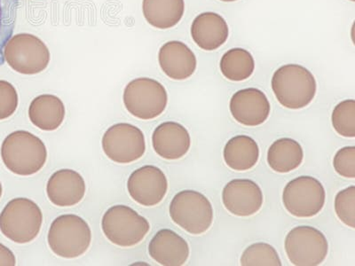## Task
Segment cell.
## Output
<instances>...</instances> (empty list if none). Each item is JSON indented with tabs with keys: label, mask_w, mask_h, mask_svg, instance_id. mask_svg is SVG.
Returning a JSON list of instances; mask_svg holds the SVG:
<instances>
[{
	"label": "cell",
	"mask_w": 355,
	"mask_h": 266,
	"mask_svg": "<svg viewBox=\"0 0 355 266\" xmlns=\"http://www.w3.org/2000/svg\"><path fill=\"white\" fill-rule=\"evenodd\" d=\"M1 158L10 172L20 176H31L43 169L47 159L46 145L39 137L27 131L10 133L1 145Z\"/></svg>",
	"instance_id": "6da1fadb"
},
{
	"label": "cell",
	"mask_w": 355,
	"mask_h": 266,
	"mask_svg": "<svg viewBox=\"0 0 355 266\" xmlns=\"http://www.w3.org/2000/svg\"><path fill=\"white\" fill-rule=\"evenodd\" d=\"M272 90L279 103L290 109H301L315 99L317 84L315 77L305 66L286 64L272 75Z\"/></svg>",
	"instance_id": "7a4b0ae2"
},
{
	"label": "cell",
	"mask_w": 355,
	"mask_h": 266,
	"mask_svg": "<svg viewBox=\"0 0 355 266\" xmlns=\"http://www.w3.org/2000/svg\"><path fill=\"white\" fill-rule=\"evenodd\" d=\"M42 223L40 208L27 198L11 200L0 213V231L15 243L33 242L39 236Z\"/></svg>",
	"instance_id": "3957f363"
},
{
	"label": "cell",
	"mask_w": 355,
	"mask_h": 266,
	"mask_svg": "<svg viewBox=\"0 0 355 266\" xmlns=\"http://www.w3.org/2000/svg\"><path fill=\"white\" fill-rule=\"evenodd\" d=\"M47 240L56 256L67 259L77 258L83 256L90 247V227L77 215H62L51 224Z\"/></svg>",
	"instance_id": "277c9868"
},
{
	"label": "cell",
	"mask_w": 355,
	"mask_h": 266,
	"mask_svg": "<svg viewBox=\"0 0 355 266\" xmlns=\"http://www.w3.org/2000/svg\"><path fill=\"white\" fill-rule=\"evenodd\" d=\"M101 227L110 242L123 248L137 245L150 230V222L125 205L110 208L104 214Z\"/></svg>",
	"instance_id": "5b68a950"
},
{
	"label": "cell",
	"mask_w": 355,
	"mask_h": 266,
	"mask_svg": "<svg viewBox=\"0 0 355 266\" xmlns=\"http://www.w3.org/2000/svg\"><path fill=\"white\" fill-rule=\"evenodd\" d=\"M172 220L190 234L198 236L210 229L214 222V208L201 193L184 190L174 196L170 204Z\"/></svg>",
	"instance_id": "8992f818"
},
{
	"label": "cell",
	"mask_w": 355,
	"mask_h": 266,
	"mask_svg": "<svg viewBox=\"0 0 355 266\" xmlns=\"http://www.w3.org/2000/svg\"><path fill=\"white\" fill-rule=\"evenodd\" d=\"M123 104L133 116L152 120L162 115L168 103L166 89L159 82L148 78H136L126 85Z\"/></svg>",
	"instance_id": "52a82bcc"
},
{
	"label": "cell",
	"mask_w": 355,
	"mask_h": 266,
	"mask_svg": "<svg viewBox=\"0 0 355 266\" xmlns=\"http://www.w3.org/2000/svg\"><path fill=\"white\" fill-rule=\"evenodd\" d=\"M4 58L15 71L24 75H36L49 66L51 59L46 44L33 34L12 36L4 48Z\"/></svg>",
	"instance_id": "ba28073f"
},
{
	"label": "cell",
	"mask_w": 355,
	"mask_h": 266,
	"mask_svg": "<svg viewBox=\"0 0 355 266\" xmlns=\"http://www.w3.org/2000/svg\"><path fill=\"white\" fill-rule=\"evenodd\" d=\"M325 200V189L315 177H296L284 189V208L294 217L307 218L316 216L322 211Z\"/></svg>",
	"instance_id": "9c48e42d"
},
{
	"label": "cell",
	"mask_w": 355,
	"mask_h": 266,
	"mask_svg": "<svg viewBox=\"0 0 355 266\" xmlns=\"http://www.w3.org/2000/svg\"><path fill=\"white\" fill-rule=\"evenodd\" d=\"M288 260L296 266H316L327 258L329 243L321 231L312 227H297L285 238Z\"/></svg>",
	"instance_id": "30bf717a"
},
{
	"label": "cell",
	"mask_w": 355,
	"mask_h": 266,
	"mask_svg": "<svg viewBox=\"0 0 355 266\" xmlns=\"http://www.w3.org/2000/svg\"><path fill=\"white\" fill-rule=\"evenodd\" d=\"M104 153L116 163H131L144 157L145 136L131 123H120L111 126L103 137Z\"/></svg>",
	"instance_id": "8fae6325"
},
{
	"label": "cell",
	"mask_w": 355,
	"mask_h": 266,
	"mask_svg": "<svg viewBox=\"0 0 355 266\" xmlns=\"http://www.w3.org/2000/svg\"><path fill=\"white\" fill-rule=\"evenodd\" d=\"M130 196L145 207L159 204L168 190L166 176L159 168L146 166L135 170L129 177Z\"/></svg>",
	"instance_id": "7c38bea8"
},
{
	"label": "cell",
	"mask_w": 355,
	"mask_h": 266,
	"mask_svg": "<svg viewBox=\"0 0 355 266\" xmlns=\"http://www.w3.org/2000/svg\"><path fill=\"white\" fill-rule=\"evenodd\" d=\"M222 202L231 214L252 216L261 210L264 197L259 186L250 179H233L224 186Z\"/></svg>",
	"instance_id": "4fadbf2b"
},
{
	"label": "cell",
	"mask_w": 355,
	"mask_h": 266,
	"mask_svg": "<svg viewBox=\"0 0 355 266\" xmlns=\"http://www.w3.org/2000/svg\"><path fill=\"white\" fill-rule=\"evenodd\" d=\"M230 109L236 122L254 127L266 121L270 115L271 106L266 95L259 89L246 88L234 93Z\"/></svg>",
	"instance_id": "5bb4252c"
},
{
	"label": "cell",
	"mask_w": 355,
	"mask_h": 266,
	"mask_svg": "<svg viewBox=\"0 0 355 266\" xmlns=\"http://www.w3.org/2000/svg\"><path fill=\"white\" fill-rule=\"evenodd\" d=\"M162 71L173 80H185L194 74L198 60L191 49L180 41H169L158 53Z\"/></svg>",
	"instance_id": "9a60e30c"
},
{
	"label": "cell",
	"mask_w": 355,
	"mask_h": 266,
	"mask_svg": "<svg viewBox=\"0 0 355 266\" xmlns=\"http://www.w3.org/2000/svg\"><path fill=\"white\" fill-rule=\"evenodd\" d=\"M153 148L159 157L166 160H178L185 157L191 145L188 130L176 122L161 123L152 135Z\"/></svg>",
	"instance_id": "2e32d148"
},
{
	"label": "cell",
	"mask_w": 355,
	"mask_h": 266,
	"mask_svg": "<svg viewBox=\"0 0 355 266\" xmlns=\"http://www.w3.org/2000/svg\"><path fill=\"white\" fill-rule=\"evenodd\" d=\"M46 194L50 202L58 207L77 205L85 194L83 177L73 170H57L47 182Z\"/></svg>",
	"instance_id": "e0dca14e"
},
{
	"label": "cell",
	"mask_w": 355,
	"mask_h": 266,
	"mask_svg": "<svg viewBox=\"0 0 355 266\" xmlns=\"http://www.w3.org/2000/svg\"><path fill=\"white\" fill-rule=\"evenodd\" d=\"M152 259L164 266H180L186 264L190 254L188 242L170 229L158 231L148 245Z\"/></svg>",
	"instance_id": "ac0fdd59"
},
{
	"label": "cell",
	"mask_w": 355,
	"mask_h": 266,
	"mask_svg": "<svg viewBox=\"0 0 355 266\" xmlns=\"http://www.w3.org/2000/svg\"><path fill=\"white\" fill-rule=\"evenodd\" d=\"M230 36L226 20L214 12H202L191 25V37L196 46L205 51H214L223 46Z\"/></svg>",
	"instance_id": "d6986e66"
},
{
	"label": "cell",
	"mask_w": 355,
	"mask_h": 266,
	"mask_svg": "<svg viewBox=\"0 0 355 266\" xmlns=\"http://www.w3.org/2000/svg\"><path fill=\"white\" fill-rule=\"evenodd\" d=\"M65 106L60 98L42 94L35 98L28 107V117L36 127L42 131H55L65 118Z\"/></svg>",
	"instance_id": "ffe728a7"
},
{
	"label": "cell",
	"mask_w": 355,
	"mask_h": 266,
	"mask_svg": "<svg viewBox=\"0 0 355 266\" xmlns=\"http://www.w3.org/2000/svg\"><path fill=\"white\" fill-rule=\"evenodd\" d=\"M223 157L227 166L236 172H245L254 167L259 158V148L255 139L237 135L225 145Z\"/></svg>",
	"instance_id": "44dd1931"
},
{
	"label": "cell",
	"mask_w": 355,
	"mask_h": 266,
	"mask_svg": "<svg viewBox=\"0 0 355 266\" xmlns=\"http://www.w3.org/2000/svg\"><path fill=\"white\" fill-rule=\"evenodd\" d=\"M142 11L146 21L157 28L176 26L185 12L184 0H144Z\"/></svg>",
	"instance_id": "7402d4cb"
},
{
	"label": "cell",
	"mask_w": 355,
	"mask_h": 266,
	"mask_svg": "<svg viewBox=\"0 0 355 266\" xmlns=\"http://www.w3.org/2000/svg\"><path fill=\"white\" fill-rule=\"evenodd\" d=\"M304 151L299 142L290 138L277 139L269 148L268 163L272 170L288 173L300 166Z\"/></svg>",
	"instance_id": "603a6c76"
},
{
	"label": "cell",
	"mask_w": 355,
	"mask_h": 266,
	"mask_svg": "<svg viewBox=\"0 0 355 266\" xmlns=\"http://www.w3.org/2000/svg\"><path fill=\"white\" fill-rule=\"evenodd\" d=\"M220 68L222 75L228 80L241 82L252 77L255 61L249 51L232 48L221 57Z\"/></svg>",
	"instance_id": "cb8c5ba5"
},
{
	"label": "cell",
	"mask_w": 355,
	"mask_h": 266,
	"mask_svg": "<svg viewBox=\"0 0 355 266\" xmlns=\"http://www.w3.org/2000/svg\"><path fill=\"white\" fill-rule=\"evenodd\" d=\"M243 266H281L282 261L277 250L270 244L258 242L244 250L241 256Z\"/></svg>",
	"instance_id": "d4e9b609"
},
{
	"label": "cell",
	"mask_w": 355,
	"mask_h": 266,
	"mask_svg": "<svg viewBox=\"0 0 355 266\" xmlns=\"http://www.w3.org/2000/svg\"><path fill=\"white\" fill-rule=\"evenodd\" d=\"M19 0H0V66L4 64V48L14 34Z\"/></svg>",
	"instance_id": "484cf974"
},
{
	"label": "cell",
	"mask_w": 355,
	"mask_h": 266,
	"mask_svg": "<svg viewBox=\"0 0 355 266\" xmlns=\"http://www.w3.org/2000/svg\"><path fill=\"white\" fill-rule=\"evenodd\" d=\"M333 128L339 135L345 138L355 137V101L345 100L333 109L331 116Z\"/></svg>",
	"instance_id": "4316f807"
},
{
	"label": "cell",
	"mask_w": 355,
	"mask_h": 266,
	"mask_svg": "<svg viewBox=\"0 0 355 266\" xmlns=\"http://www.w3.org/2000/svg\"><path fill=\"white\" fill-rule=\"evenodd\" d=\"M335 211L345 226L355 227V186L342 190L335 198Z\"/></svg>",
	"instance_id": "83f0119b"
},
{
	"label": "cell",
	"mask_w": 355,
	"mask_h": 266,
	"mask_svg": "<svg viewBox=\"0 0 355 266\" xmlns=\"http://www.w3.org/2000/svg\"><path fill=\"white\" fill-rule=\"evenodd\" d=\"M17 89L8 81L0 80V121L14 115L18 107Z\"/></svg>",
	"instance_id": "f1b7e54d"
},
{
	"label": "cell",
	"mask_w": 355,
	"mask_h": 266,
	"mask_svg": "<svg viewBox=\"0 0 355 266\" xmlns=\"http://www.w3.org/2000/svg\"><path fill=\"white\" fill-rule=\"evenodd\" d=\"M333 166L336 172L347 179L355 177V147H345L335 154Z\"/></svg>",
	"instance_id": "f546056e"
},
{
	"label": "cell",
	"mask_w": 355,
	"mask_h": 266,
	"mask_svg": "<svg viewBox=\"0 0 355 266\" xmlns=\"http://www.w3.org/2000/svg\"><path fill=\"white\" fill-rule=\"evenodd\" d=\"M17 259L12 250L0 243V266H15Z\"/></svg>",
	"instance_id": "4dcf8cb0"
},
{
	"label": "cell",
	"mask_w": 355,
	"mask_h": 266,
	"mask_svg": "<svg viewBox=\"0 0 355 266\" xmlns=\"http://www.w3.org/2000/svg\"><path fill=\"white\" fill-rule=\"evenodd\" d=\"M2 193H3V188H2L1 182H0V198H1Z\"/></svg>",
	"instance_id": "1f68e13d"
},
{
	"label": "cell",
	"mask_w": 355,
	"mask_h": 266,
	"mask_svg": "<svg viewBox=\"0 0 355 266\" xmlns=\"http://www.w3.org/2000/svg\"><path fill=\"white\" fill-rule=\"evenodd\" d=\"M220 1H223V2H234V1H236V0H220Z\"/></svg>",
	"instance_id": "d6a6232c"
},
{
	"label": "cell",
	"mask_w": 355,
	"mask_h": 266,
	"mask_svg": "<svg viewBox=\"0 0 355 266\" xmlns=\"http://www.w3.org/2000/svg\"><path fill=\"white\" fill-rule=\"evenodd\" d=\"M351 1H353V2H354V1H355V0H351Z\"/></svg>",
	"instance_id": "836d02e7"
}]
</instances>
